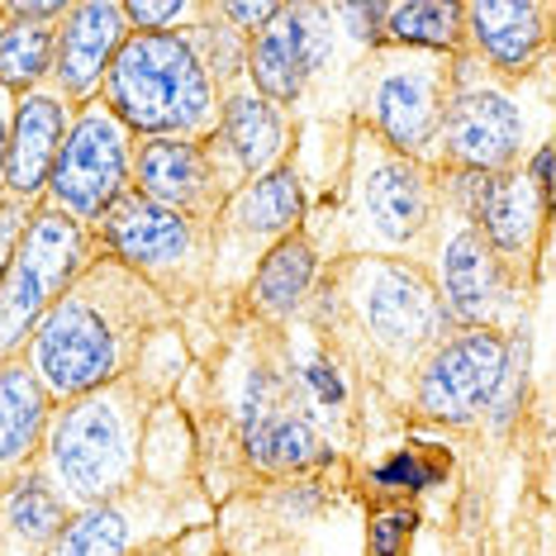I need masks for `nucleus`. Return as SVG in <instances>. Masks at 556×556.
<instances>
[{
    "instance_id": "23",
    "label": "nucleus",
    "mask_w": 556,
    "mask_h": 556,
    "mask_svg": "<svg viewBox=\"0 0 556 556\" xmlns=\"http://www.w3.org/2000/svg\"><path fill=\"white\" fill-rule=\"evenodd\" d=\"M314 276H319V257H314L309 238H300V233L281 238V243L262 257V267L248 286L252 309H257L262 319H290V314L305 305Z\"/></svg>"
},
{
    "instance_id": "3",
    "label": "nucleus",
    "mask_w": 556,
    "mask_h": 556,
    "mask_svg": "<svg viewBox=\"0 0 556 556\" xmlns=\"http://www.w3.org/2000/svg\"><path fill=\"white\" fill-rule=\"evenodd\" d=\"M105 105L129 134L200 138L214 134V77L195 39L181 34H129L105 72Z\"/></svg>"
},
{
    "instance_id": "17",
    "label": "nucleus",
    "mask_w": 556,
    "mask_h": 556,
    "mask_svg": "<svg viewBox=\"0 0 556 556\" xmlns=\"http://www.w3.org/2000/svg\"><path fill=\"white\" fill-rule=\"evenodd\" d=\"M305 191H300L295 167H271L267 176H252L248 186L224 200L219 219H214V262L229 248H262L281 243L300 224Z\"/></svg>"
},
{
    "instance_id": "5",
    "label": "nucleus",
    "mask_w": 556,
    "mask_h": 556,
    "mask_svg": "<svg viewBox=\"0 0 556 556\" xmlns=\"http://www.w3.org/2000/svg\"><path fill=\"white\" fill-rule=\"evenodd\" d=\"M457 91V58L414 53V48H371L362 72V110L376 124L381 143L400 157L419 162L442 134L447 100Z\"/></svg>"
},
{
    "instance_id": "2",
    "label": "nucleus",
    "mask_w": 556,
    "mask_h": 556,
    "mask_svg": "<svg viewBox=\"0 0 556 556\" xmlns=\"http://www.w3.org/2000/svg\"><path fill=\"white\" fill-rule=\"evenodd\" d=\"M148 395L134 376L67 400L48 419L43 466L39 476L58 490L62 504H110L138 476V447H143Z\"/></svg>"
},
{
    "instance_id": "21",
    "label": "nucleus",
    "mask_w": 556,
    "mask_h": 556,
    "mask_svg": "<svg viewBox=\"0 0 556 556\" xmlns=\"http://www.w3.org/2000/svg\"><path fill=\"white\" fill-rule=\"evenodd\" d=\"M48 419H53V400L39 390L29 366L20 357L0 362V490L34 466V452L43 447Z\"/></svg>"
},
{
    "instance_id": "1",
    "label": "nucleus",
    "mask_w": 556,
    "mask_h": 556,
    "mask_svg": "<svg viewBox=\"0 0 556 556\" xmlns=\"http://www.w3.org/2000/svg\"><path fill=\"white\" fill-rule=\"evenodd\" d=\"M162 319V295L143 276H134L119 257H91L39 319L20 362L34 371L48 400L67 404L129 376L134 357Z\"/></svg>"
},
{
    "instance_id": "33",
    "label": "nucleus",
    "mask_w": 556,
    "mask_h": 556,
    "mask_svg": "<svg viewBox=\"0 0 556 556\" xmlns=\"http://www.w3.org/2000/svg\"><path fill=\"white\" fill-rule=\"evenodd\" d=\"M10 119H15V96L0 91V200H5V157H10Z\"/></svg>"
},
{
    "instance_id": "31",
    "label": "nucleus",
    "mask_w": 556,
    "mask_h": 556,
    "mask_svg": "<svg viewBox=\"0 0 556 556\" xmlns=\"http://www.w3.org/2000/svg\"><path fill=\"white\" fill-rule=\"evenodd\" d=\"M300 386H305L309 395L324 404V409H333V404H343V400H348L343 376H338V366H328V362H309V366H305V376H300Z\"/></svg>"
},
{
    "instance_id": "10",
    "label": "nucleus",
    "mask_w": 556,
    "mask_h": 556,
    "mask_svg": "<svg viewBox=\"0 0 556 556\" xmlns=\"http://www.w3.org/2000/svg\"><path fill=\"white\" fill-rule=\"evenodd\" d=\"M333 53V10L328 5H276V15L248 43L243 72L252 91L271 105H295L309 77Z\"/></svg>"
},
{
    "instance_id": "30",
    "label": "nucleus",
    "mask_w": 556,
    "mask_h": 556,
    "mask_svg": "<svg viewBox=\"0 0 556 556\" xmlns=\"http://www.w3.org/2000/svg\"><path fill=\"white\" fill-rule=\"evenodd\" d=\"M29 214L34 205H24V200H0V276H5L10 267V257H15V248H20V233H24V224H29Z\"/></svg>"
},
{
    "instance_id": "27",
    "label": "nucleus",
    "mask_w": 556,
    "mask_h": 556,
    "mask_svg": "<svg viewBox=\"0 0 556 556\" xmlns=\"http://www.w3.org/2000/svg\"><path fill=\"white\" fill-rule=\"evenodd\" d=\"M124 547H129V518L115 504H91L58 533L53 556H124Z\"/></svg>"
},
{
    "instance_id": "16",
    "label": "nucleus",
    "mask_w": 556,
    "mask_h": 556,
    "mask_svg": "<svg viewBox=\"0 0 556 556\" xmlns=\"http://www.w3.org/2000/svg\"><path fill=\"white\" fill-rule=\"evenodd\" d=\"M129 39V20L115 0L96 5H67L53 48V86L62 100H91L105 86V72Z\"/></svg>"
},
{
    "instance_id": "6",
    "label": "nucleus",
    "mask_w": 556,
    "mask_h": 556,
    "mask_svg": "<svg viewBox=\"0 0 556 556\" xmlns=\"http://www.w3.org/2000/svg\"><path fill=\"white\" fill-rule=\"evenodd\" d=\"M343 295L352 324L390 362H414L438 343H447V309L438 300V286L409 262H352V271L343 276Z\"/></svg>"
},
{
    "instance_id": "8",
    "label": "nucleus",
    "mask_w": 556,
    "mask_h": 556,
    "mask_svg": "<svg viewBox=\"0 0 556 556\" xmlns=\"http://www.w3.org/2000/svg\"><path fill=\"white\" fill-rule=\"evenodd\" d=\"M129 129L115 119V110L105 100H86V110L62 134L53 176H48V205L77 224H100V214L129 191Z\"/></svg>"
},
{
    "instance_id": "25",
    "label": "nucleus",
    "mask_w": 556,
    "mask_h": 556,
    "mask_svg": "<svg viewBox=\"0 0 556 556\" xmlns=\"http://www.w3.org/2000/svg\"><path fill=\"white\" fill-rule=\"evenodd\" d=\"M381 39L390 48H414V53H457L462 43V5H386Z\"/></svg>"
},
{
    "instance_id": "19",
    "label": "nucleus",
    "mask_w": 556,
    "mask_h": 556,
    "mask_svg": "<svg viewBox=\"0 0 556 556\" xmlns=\"http://www.w3.org/2000/svg\"><path fill=\"white\" fill-rule=\"evenodd\" d=\"M214 153H229V176L238 186H248L252 176H267L271 167H281V148H286V124L276 115L271 100H262L252 86L224 96L219 124L210 134Z\"/></svg>"
},
{
    "instance_id": "20",
    "label": "nucleus",
    "mask_w": 556,
    "mask_h": 556,
    "mask_svg": "<svg viewBox=\"0 0 556 556\" xmlns=\"http://www.w3.org/2000/svg\"><path fill=\"white\" fill-rule=\"evenodd\" d=\"M552 5H462V39L476 43V53L495 72H528L547 48Z\"/></svg>"
},
{
    "instance_id": "11",
    "label": "nucleus",
    "mask_w": 556,
    "mask_h": 556,
    "mask_svg": "<svg viewBox=\"0 0 556 556\" xmlns=\"http://www.w3.org/2000/svg\"><path fill=\"white\" fill-rule=\"evenodd\" d=\"M452 200L457 214L485 238V248L509 267L528 257L547 224V205L528 186V176L514 172H452Z\"/></svg>"
},
{
    "instance_id": "9",
    "label": "nucleus",
    "mask_w": 556,
    "mask_h": 556,
    "mask_svg": "<svg viewBox=\"0 0 556 556\" xmlns=\"http://www.w3.org/2000/svg\"><path fill=\"white\" fill-rule=\"evenodd\" d=\"M509 371V343L495 328H462L438 343L419 371V409L438 424H471L500 395Z\"/></svg>"
},
{
    "instance_id": "15",
    "label": "nucleus",
    "mask_w": 556,
    "mask_h": 556,
    "mask_svg": "<svg viewBox=\"0 0 556 556\" xmlns=\"http://www.w3.org/2000/svg\"><path fill=\"white\" fill-rule=\"evenodd\" d=\"M438 300L447 319L466 328H495L500 333V319L509 314V267L485 248V238L466 219L438 248Z\"/></svg>"
},
{
    "instance_id": "26",
    "label": "nucleus",
    "mask_w": 556,
    "mask_h": 556,
    "mask_svg": "<svg viewBox=\"0 0 556 556\" xmlns=\"http://www.w3.org/2000/svg\"><path fill=\"white\" fill-rule=\"evenodd\" d=\"M53 48L58 29L53 24H20L0 20V91L24 96L53 72Z\"/></svg>"
},
{
    "instance_id": "24",
    "label": "nucleus",
    "mask_w": 556,
    "mask_h": 556,
    "mask_svg": "<svg viewBox=\"0 0 556 556\" xmlns=\"http://www.w3.org/2000/svg\"><path fill=\"white\" fill-rule=\"evenodd\" d=\"M243 452L257 471H305L324 457V442L305 414L276 404L257 419H243Z\"/></svg>"
},
{
    "instance_id": "14",
    "label": "nucleus",
    "mask_w": 556,
    "mask_h": 556,
    "mask_svg": "<svg viewBox=\"0 0 556 556\" xmlns=\"http://www.w3.org/2000/svg\"><path fill=\"white\" fill-rule=\"evenodd\" d=\"M357 214L386 248L419 243L433 224V195H428L424 167L414 157L390 153L386 143H371L357 172Z\"/></svg>"
},
{
    "instance_id": "12",
    "label": "nucleus",
    "mask_w": 556,
    "mask_h": 556,
    "mask_svg": "<svg viewBox=\"0 0 556 556\" xmlns=\"http://www.w3.org/2000/svg\"><path fill=\"white\" fill-rule=\"evenodd\" d=\"M442 148L452 172H509L523 148V105L500 86H462L442 115Z\"/></svg>"
},
{
    "instance_id": "34",
    "label": "nucleus",
    "mask_w": 556,
    "mask_h": 556,
    "mask_svg": "<svg viewBox=\"0 0 556 556\" xmlns=\"http://www.w3.org/2000/svg\"><path fill=\"white\" fill-rule=\"evenodd\" d=\"M533 191L542 195V205H552V148H538V157H533Z\"/></svg>"
},
{
    "instance_id": "18",
    "label": "nucleus",
    "mask_w": 556,
    "mask_h": 556,
    "mask_svg": "<svg viewBox=\"0 0 556 556\" xmlns=\"http://www.w3.org/2000/svg\"><path fill=\"white\" fill-rule=\"evenodd\" d=\"M62 134H67V100L58 86H34L15 96V119H10V157H5V195L39 205L53 176Z\"/></svg>"
},
{
    "instance_id": "32",
    "label": "nucleus",
    "mask_w": 556,
    "mask_h": 556,
    "mask_svg": "<svg viewBox=\"0 0 556 556\" xmlns=\"http://www.w3.org/2000/svg\"><path fill=\"white\" fill-rule=\"evenodd\" d=\"M376 480H381V485H400V490H424V485H433L438 480V471H424L414 452H400L395 462L376 471Z\"/></svg>"
},
{
    "instance_id": "7",
    "label": "nucleus",
    "mask_w": 556,
    "mask_h": 556,
    "mask_svg": "<svg viewBox=\"0 0 556 556\" xmlns=\"http://www.w3.org/2000/svg\"><path fill=\"white\" fill-rule=\"evenodd\" d=\"M100 233H105L110 257H119L134 276H143L157 295L162 290H172V295L195 290L214 262V233L205 224L162 210L134 191H124L100 214Z\"/></svg>"
},
{
    "instance_id": "28",
    "label": "nucleus",
    "mask_w": 556,
    "mask_h": 556,
    "mask_svg": "<svg viewBox=\"0 0 556 556\" xmlns=\"http://www.w3.org/2000/svg\"><path fill=\"white\" fill-rule=\"evenodd\" d=\"M205 10L186 5V0H172V5H153V0H138V5H124V20H129V34H167L172 24L200 20Z\"/></svg>"
},
{
    "instance_id": "4",
    "label": "nucleus",
    "mask_w": 556,
    "mask_h": 556,
    "mask_svg": "<svg viewBox=\"0 0 556 556\" xmlns=\"http://www.w3.org/2000/svg\"><path fill=\"white\" fill-rule=\"evenodd\" d=\"M86 262H91L86 224L67 219L53 205H34L15 257L0 276V362L20 357L39 319L58 305L62 290L77 281Z\"/></svg>"
},
{
    "instance_id": "29",
    "label": "nucleus",
    "mask_w": 556,
    "mask_h": 556,
    "mask_svg": "<svg viewBox=\"0 0 556 556\" xmlns=\"http://www.w3.org/2000/svg\"><path fill=\"white\" fill-rule=\"evenodd\" d=\"M414 528V514L409 509H390V514H376L371 518V556H400L404 538Z\"/></svg>"
},
{
    "instance_id": "22",
    "label": "nucleus",
    "mask_w": 556,
    "mask_h": 556,
    "mask_svg": "<svg viewBox=\"0 0 556 556\" xmlns=\"http://www.w3.org/2000/svg\"><path fill=\"white\" fill-rule=\"evenodd\" d=\"M67 528V504L58 500V490L39 476V466L20 471L0 490V542H10L15 552H43L53 547L58 533Z\"/></svg>"
},
{
    "instance_id": "13",
    "label": "nucleus",
    "mask_w": 556,
    "mask_h": 556,
    "mask_svg": "<svg viewBox=\"0 0 556 556\" xmlns=\"http://www.w3.org/2000/svg\"><path fill=\"white\" fill-rule=\"evenodd\" d=\"M134 195L153 200V205L186 214L195 224H214L229 200L219 167H214L205 143H186V138H148L134 153Z\"/></svg>"
},
{
    "instance_id": "35",
    "label": "nucleus",
    "mask_w": 556,
    "mask_h": 556,
    "mask_svg": "<svg viewBox=\"0 0 556 556\" xmlns=\"http://www.w3.org/2000/svg\"><path fill=\"white\" fill-rule=\"evenodd\" d=\"M143 556H167V552H143Z\"/></svg>"
}]
</instances>
